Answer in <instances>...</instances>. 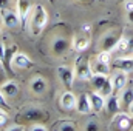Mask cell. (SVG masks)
Here are the masks:
<instances>
[{
  "label": "cell",
  "instance_id": "6da1fadb",
  "mask_svg": "<svg viewBox=\"0 0 133 131\" xmlns=\"http://www.w3.org/2000/svg\"><path fill=\"white\" fill-rule=\"evenodd\" d=\"M46 22H48L46 9L42 5H36L31 11V31L34 35L42 33V30L46 26Z\"/></svg>",
  "mask_w": 133,
  "mask_h": 131
},
{
  "label": "cell",
  "instance_id": "d4e9b609",
  "mask_svg": "<svg viewBox=\"0 0 133 131\" xmlns=\"http://www.w3.org/2000/svg\"><path fill=\"white\" fill-rule=\"evenodd\" d=\"M99 93L104 97H108L110 94H113V85H111V79H110V77H108V80L105 82V85L99 90Z\"/></svg>",
  "mask_w": 133,
  "mask_h": 131
},
{
  "label": "cell",
  "instance_id": "3957f363",
  "mask_svg": "<svg viewBox=\"0 0 133 131\" xmlns=\"http://www.w3.org/2000/svg\"><path fill=\"white\" fill-rule=\"evenodd\" d=\"M111 123L119 128V130H129L132 127V114H127V113H122V111H118L113 114V119H111Z\"/></svg>",
  "mask_w": 133,
  "mask_h": 131
},
{
  "label": "cell",
  "instance_id": "7a4b0ae2",
  "mask_svg": "<svg viewBox=\"0 0 133 131\" xmlns=\"http://www.w3.org/2000/svg\"><path fill=\"white\" fill-rule=\"evenodd\" d=\"M90 31H91V28L88 23H84L81 26L79 34L74 35V39H73V48L76 51H85L90 46Z\"/></svg>",
  "mask_w": 133,
  "mask_h": 131
},
{
  "label": "cell",
  "instance_id": "ba28073f",
  "mask_svg": "<svg viewBox=\"0 0 133 131\" xmlns=\"http://www.w3.org/2000/svg\"><path fill=\"white\" fill-rule=\"evenodd\" d=\"M74 72H76V77L81 79V80H90L91 76H93L91 65H90L87 60H81V62L77 63V66H76Z\"/></svg>",
  "mask_w": 133,
  "mask_h": 131
},
{
  "label": "cell",
  "instance_id": "5bb4252c",
  "mask_svg": "<svg viewBox=\"0 0 133 131\" xmlns=\"http://www.w3.org/2000/svg\"><path fill=\"white\" fill-rule=\"evenodd\" d=\"M11 63L14 66H17V68H20V69H26V68H30L33 65L31 59L26 54H23V53H16L12 56V59H11Z\"/></svg>",
  "mask_w": 133,
  "mask_h": 131
},
{
  "label": "cell",
  "instance_id": "e0dca14e",
  "mask_svg": "<svg viewBox=\"0 0 133 131\" xmlns=\"http://www.w3.org/2000/svg\"><path fill=\"white\" fill-rule=\"evenodd\" d=\"M105 108H107L111 114L121 111V100H119V97H118L116 94H110L108 99H107V102H105Z\"/></svg>",
  "mask_w": 133,
  "mask_h": 131
},
{
  "label": "cell",
  "instance_id": "9a60e30c",
  "mask_svg": "<svg viewBox=\"0 0 133 131\" xmlns=\"http://www.w3.org/2000/svg\"><path fill=\"white\" fill-rule=\"evenodd\" d=\"M30 88H31V91H33L34 94H43L45 91H46V80L43 79V77H40V76H37V77H34L33 80H31V83H30Z\"/></svg>",
  "mask_w": 133,
  "mask_h": 131
},
{
  "label": "cell",
  "instance_id": "83f0119b",
  "mask_svg": "<svg viewBox=\"0 0 133 131\" xmlns=\"http://www.w3.org/2000/svg\"><path fill=\"white\" fill-rule=\"evenodd\" d=\"M85 130H87V131H96V130H99V125H98L95 120H90V122H87Z\"/></svg>",
  "mask_w": 133,
  "mask_h": 131
},
{
  "label": "cell",
  "instance_id": "f1b7e54d",
  "mask_svg": "<svg viewBox=\"0 0 133 131\" xmlns=\"http://www.w3.org/2000/svg\"><path fill=\"white\" fill-rule=\"evenodd\" d=\"M0 108H3L5 111H8L9 110V105L6 103V99H5V94L0 91Z\"/></svg>",
  "mask_w": 133,
  "mask_h": 131
},
{
  "label": "cell",
  "instance_id": "4316f807",
  "mask_svg": "<svg viewBox=\"0 0 133 131\" xmlns=\"http://www.w3.org/2000/svg\"><path fill=\"white\" fill-rule=\"evenodd\" d=\"M8 122H9V117H8V114H6L5 111H2V110H0V128H5Z\"/></svg>",
  "mask_w": 133,
  "mask_h": 131
},
{
  "label": "cell",
  "instance_id": "4fadbf2b",
  "mask_svg": "<svg viewBox=\"0 0 133 131\" xmlns=\"http://www.w3.org/2000/svg\"><path fill=\"white\" fill-rule=\"evenodd\" d=\"M113 66L119 71H124V72L130 74V72H133V57H125V56L119 57L113 62Z\"/></svg>",
  "mask_w": 133,
  "mask_h": 131
},
{
  "label": "cell",
  "instance_id": "484cf974",
  "mask_svg": "<svg viewBox=\"0 0 133 131\" xmlns=\"http://www.w3.org/2000/svg\"><path fill=\"white\" fill-rule=\"evenodd\" d=\"M31 131H48V127H45L42 122H33V125L28 128Z\"/></svg>",
  "mask_w": 133,
  "mask_h": 131
},
{
  "label": "cell",
  "instance_id": "d590c367",
  "mask_svg": "<svg viewBox=\"0 0 133 131\" xmlns=\"http://www.w3.org/2000/svg\"><path fill=\"white\" fill-rule=\"evenodd\" d=\"M79 2H82V3H90V2H93V0H79Z\"/></svg>",
  "mask_w": 133,
  "mask_h": 131
},
{
  "label": "cell",
  "instance_id": "7402d4cb",
  "mask_svg": "<svg viewBox=\"0 0 133 131\" xmlns=\"http://www.w3.org/2000/svg\"><path fill=\"white\" fill-rule=\"evenodd\" d=\"M91 69H93V72H96V74H105V76H108V72H110V65L96 60V62L91 65Z\"/></svg>",
  "mask_w": 133,
  "mask_h": 131
},
{
  "label": "cell",
  "instance_id": "ac0fdd59",
  "mask_svg": "<svg viewBox=\"0 0 133 131\" xmlns=\"http://www.w3.org/2000/svg\"><path fill=\"white\" fill-rule=\"evenodd\" d=\"M22 117H23L26 122H40V120L45 117V114H43V111H40V110H26V111L22 114Z\"/></svg>",
  "mask_w": 133,
  "mask_h": 131
},
{
  "label": "cell",
  "instance_id": "cb8c5ba5",
  "mask_svg": "<svg viewBox=\"0 0 133 131\" xmlns=\"http://www.w3.org/2000/svg\"><path fill=\"white\" fill-rule=\"evenodd\" d=\"M96 60H99V62H102V63L110 65V62H111V53L107 51V49H102L99 54L96 56Z\"/></svg>",
  "mask_w": 133,
  "mask_h": 131
},
{
  "label": "cell",
  "instance_id": "30bf717a",
  "mask_svg": "<svg viewBox=\"0 0 133 131\" xmlns=\"http://www.w3.org/2000/svg\"><path fill=\"white\" fill-rule=\"evenodd\" d=\"M70 49V42L66 40L65 37H56L51 43V51L56 54V56H62L65 54L66 51Z\"/></svg>",
  "mask_w": 133,
  "mask_h": 131
},
{
  "label": "cell",
  "instance_id": "e575fe53",
  "mask_svg": "<svg viewBox=\"0 0 133 131\" xmlns=\"http://www.w3.org/2000/svg\"><path fill=\"white\" fill-rule=\"evenodd\" d=\"M129 113L132 114V117H133V103H132V105H130V106H129Z\"/></svg>",
  "mask_w": 133,
  "mask_h": 131
},
{
  "label": "cell",
  "instance_id": "8fae6325",
  "mask_svg": "<svg viewBox=\"0 0 133 131\" xmlns=\"http://www.w3.org/2000/svg\"><path fill=\"white\" fill-rule=\"evenodd\" d=\"M91 102H90V96L88 94H81L76 99V111L79 114H88L91 111Z\"/></svg>",
  "mask_w": 133,
  "mask_h": 131
},
{
  "label": "cell",
  "instance_id": "277c9868",
  "mask_svg": "<svg viewBox=\"0 0 133 131\" xmlns=\"http://www.w3.org/2000/svg\"><path fill=\"white\" fill-rule=\"evenodd\" d=\"M74 69L70 68V66H59L57 68V76H59V80L64 83L65 88H73V82H74Z\"/></svg>",
  "mask_w": 133,
  "mask_h": 131
},
{
  "label": "cell",
  "instance_id": "5b68a950",
  "mask_svg": "<svg viewBox=\"0 0 133 131\" xmlns=\"http://www.w3.org/2000/svg\"><path fill=\"white\" fill-rule=\"evenodd\" d=\"M2 19L6 28H17L20 23V17L17 14V11H11V9H2Z\"/></svg>",
  "mask_w": 133,
  "mask_h": 131
},
{
  "label": "cell",
  "instance_id": "8d00e7d4",
  "mask_svg": "<svg viewBox=\"0 0 133 131\" xmlns=\"http://www.w3.org/2000/svg\"><path fill=\"white\" fill-rule=\"evenodd\" d=\"M0 34H2V28H0Z\"/></svg>",
  "mask_w": 133,
  "mask_h": 131
},
{
  "label": "cell",
  "instance_id": "7c38bea8",
  "mask_svg": "<svg viewBox=\"0 0 133 131\" xmlns=\"http://www.w3.org/2000/svg\"><path fill=\"white\" fill-rule=\"evenodd\" d=\"M88 96H90V102H91V108H93V111H96V113H101L104 108H105V97L101 94L99 91H91V93H88Z\"/></svg>",
  "mask_w": 133,
  "mask_h": 131
},
{
  "label": "cell",
  "instance_id": "f546056e",
  "mask_svg": "<svg viewBox=\"0 0 133 131\" xmlns=\"http://www.w3.org/2000/svg\"><path fill=\"white\" fill-rule=\"evenodd\" d=\"M5 59H6V46L5 43H0V62L5 63Z\"/></svg>",
  "mask_w": 133,
  "mask_h": 131
},
{
  "label": "cell",
  "instance_id": "52a82bcc",
  "mask_svg": "<svg viewBox=\"0 0 133 131\" xmlns=\"http://www.w3.org/2000/svg\"><path fill=\"white\" fill-rule=\"evenodd\" d=\"M16 11H17V14L20 17V23L25 25L28 14L33 11L31 9V2L30 0H16Z\"/></svg>",
  "mask_w": 133,
  "mask_h": 131
},
{
  "label": "cell",
  "instance_id": "9c48e42d",
  "mask_svg": "<svg viewBox=\"0 0 133 131\" xmlns=\"http://www.w3.org/2000/svg\"><path fill=\"white\" fill-rule=\"evenodd\" d=\"M76 99L77 97H76L71 91H65V93H62L61 97H59V106H61L62 110H65V111H71V110L76 108Z\"/></svg>",
  "mask_w": 133,
  "mask_h": 131
},
{
  "label": "cell",
  "instance_id": "836d02e7",
  "mask_svg": "<svg viewBox=\"0 0 133 131\" xmlns=\"http://www.w3.org/2000/svg\"><path fill=\"white\" fill-rule=\"evenodd\" d=\"M127 17H129V20L133 23V11H129V12H127Z\"/></svg>",
  "mask_w": 133,
  "mask_h": 131
},
{
  "label": "cell",
  "instance_id": "2e32d148",
  "mask_svg": "<svg viewBox=\"0 0 133 131\" xmlns=\"http://www.w3.org/2000/svg\"><path fill=\"white\" fill-rule=\"evenodd\" d=\"M0 91L5 94V97H14L19 94V85L16 82H5L0 86Z\"/></svg>",
  "mask_w": 133,
  "mask_h": 131
},
{
  "label": "cell",
  "instance_id": "ffe728a7",
  "mask_svg": "<svg viewBox=\"0 0 133 131\" xmlns=\"http://www.w3.org/2000/svg\"><path fill=\"white\" fill-rule=\"evenodd\" d=\"M107 80H108V76L93 72V76H91V79H90V83H91V86H93L96 91H99L101 88L105 85V82H107Z\"/></svg>",
  "mask_w": 133,
  "mask_h": 131
},
{
  "label": "cell",
  "instance_id": "1f68e13d",
  "mask_svg": "<svg viewBox=\"0 0 133 131\" xmlns=\"http://www.w3.org/2000/svg\"><path fill=\"white\" fill-rule=\"evenodd\" d=\"M125 12H129V11H133V0H125Z\"/></svg>",
  "mask_w": 133,
  "mask_h": 131
},
{
  "label": "cell",
  "instance_id": "d6986e66",
  "mask_svg": "<svg viewBox=\"0 0 133 131\" xmlns=\"http://www.w3.org/2000/svg\"><path fill=\"white\" fill-rule=\"evenodd\" d=\"M119 37L121 35H116V34L110 33L107 34L104 39H102V43H101V46H102V49H107V51H111L113 48H115V45H116V42L119 40Z\"/></svg>",
  "mask_w": 133,
  "mask_h": 131
},
{
  "label": "cell",
  "instance_id": "44dd1931",
  "mask_svg": "<svg viewBox=\"0 0 133 131\" xmlns=\"http://www.w3.org/2000/svg\"><path fill=\"white\" fill-rule=\"evenodd\" d=\"M133 103V86H129L125 90H122V96H121V105L129 108Z\"/></svg>",
  "mask_w": 133,
  "mask_h": 131
},
{
  "label": "cell",
  "instance_id": "8992f818",
  "mask_svg": "<svg viewBox=\"0 0 133 131\" xmlns=\"http://www.w3.org/2000/svg\"><path fill=\"white\" fill-rule=\"evenodd\" d=\"M127 82H129V74H127V72H124V71H119V69H118V72H115V74L111 76L113 91H115V93L122 91V90L125 88Z\"/></svg>",
  "mask_w": 133,
  "mask_h": 131
},
{
  "label": "cell",
  "instance_id": "603a6c76",
  "mask_svg": "<svg viewBox=\"0 0 133 131\" xmlns=\"http://www.w3.org/2000/svg\"><path fill=\"white\" fill-rule=\"evenodd\" d=\"M56 130H59V131H74L76 130V123L71 122V120H62V122H57Z\"/></svg>",
  "mask_w": 133,
  "mask_h": 131
},
{
  "label": "cell",
  "instance_id": "d6a6232c",
  "mask_svg": "<svg viewBox=\"0 0 133 131\" xmlns=\"http://www.w3.org/2000/svg\"><path fill=\"white\" fill-rule=\"evenodd\" d=\"M11 0H0V9H8Z\"/></svg>",
  "mask_w": 133,
  "mask_h": 131
},
{
  "label": "cell",
  "instance_id": "4dcf8cb0",
  "mask_svg": "<svg viewBox=\"0 0 133 131\" xmlns=\"http://www.w3.org/2000/svg\"><path fill=\"white\" fill-rule=\"evenodd\" d=\"M8 131H25V127L22 125H9V127H5Z\"/></svg>",
  "mask_w": 133,
  "mask_h": 131
}]
</instances>
